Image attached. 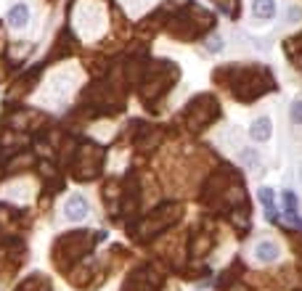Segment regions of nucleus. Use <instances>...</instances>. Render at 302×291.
<instances>
[{"label":"nucleus","mask_w":302,"mask_h":291,"mask_svg":"<svg viewBox=\"0 0 302 291\" xmlns=\"http://www.w3.org/2000/svg\"><path fill=\"white\" fill-rule=\"evenodd\" d=\"M64 217L72 222H80L88 217V201H85L82 193H72L67 199V204H64Z\"/></svg>","instance_id":"nucleus-1"},{"label":"nucleus","mask_w":302,"mask_h":291,"mask_svg":"<svg viewBox=\"0 0 302 291\" xmlns=\"http://www.w3.org/2000/svg\"><path fill=\"white\" fill-rule=\"evenodd\" d=\"M273 135V122L270 117H257L249 125V138L254 140V143H268Z\"/></svg>","instance_id":"nucleus-2"},{"label":"nucleus","mask_w":302,"mask_h":291,"mask_svg":"<svg viewBox=\"0 0 302 291\" xmlns=\"http://www.w3.org/2000/svg\"><path fill=\"white\" fill-rule=\"evenodd\" d=\"M278 257H281V249L276 241H270V238L257 241V246H254V259L257 262H276Z\"/></svg>","instance_id":"nucleus-3"},{"label":"nucleus","mask_w":302,"mask_h":291,"mask_svg":"<svg viewBox=\"0 0 302 291\" xmlns=\"http://www.w3.org/2000/svg\"><path fill=\"white\" fill-rule=\"evenodd\" d=\"M252 16L254 22L268 24L276 16V0H252Z\"/></svg>","instance_id":"nucleus-4"},{"label":"nucleus","mask_w":302,"mask_h":291,"mask_svg":"<svg viewBox=\"0 0 302 291\" xmlns=\"http://www.w3.org/2000/svg\"><path fill=\"white\" fill-rule=\"evenodd\" d=\"M27 16H30L27 3H16L11 11H8V24L11 27H27Z\"/></svg>","instance_id":"nucleus-5"},{"label":"nucleus","mask_w":302,"mask_h":291,"mask_svg":"<svg viewBox=\"0 0 302 291\" xmlns=\"http://www.w3.org/2000/svg\"><path fill=\"white\" fill-rule=\"evenodd\" d=\"M284 201H286V214L297 222V196L291 191H284Z\"/></svg>","instance_id":"nucleus-6"},{"label":"nucleus","mask_w":302,"mask_h":291,"mask_svg":"<svg viewBox=\"0 0 302 291\" xmlns=\"http://www.w3.org/2000/svg\"><path fill=\"white\" fill-rule=\"evenodd\" d=\"M260 201H262V206H265V212L273 217V191L270 188H260Z\"/></svg>","instance_id":"nucleus-7"},{"label":"nucleus","mask_w":302,"mask_h":291,"mask_svg":"<svg viewBox=\"0 0 302 291\" xmlns=\"http://www.w3.org/2000/svg\"><path fill=\"white\" fill-rule=\"evenodd\" d=\"M291 122H294V125H302V98H297L291 103Z\"/></svg>","instance_id":"nucleus-8"},{"label":"nucleus","mask_w":302,"mask_h":291,"mask_svg":"<svg viewBox=\"0 0 302 291\" xmlns=\"http://www.w3.org/2000/svg\"><path fill=\"white\" fill-rule=\"evenodd\" d=\"M286 16H289V24H299L302 22V8L299 6H289Z\"/></svg>","instance_id":"nucleus-9"},{"label":"nucleus","mask_w":302,"mask_h":291,"mask_svg":"<svg viewBox=\"0 0 302 291\" xmlns=\"http://www.w3.org/2000/svg\"><path fill=\"white\" fill-rule=\"evenodd\" d=\"M207 48H210L212 53H218V51L223 48V37H212V40L207 43Z\"/></svg>","instance_id":"nucleus-10"},{"label":"nucleus","mask_w":302,"mask_h":291,"mask_svg":"<svg viewBox=\"0 0 302 291\" xmlns=\"http://www.w3.org/2000/svg\"><path fill=\"white\" fill-rule=\"evenodd\" d=\"M299 180H302V164H299Z\"/></svg>","instance_id":"nucleus-11"}]
</instances>
